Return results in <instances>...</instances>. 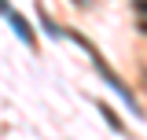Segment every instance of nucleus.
I'll list each match as a JSON object with an SVG mask.
<instances>
[{
	"label": "nucleus",
	"instance_id": "obj_3",
	"mask_svg": "<svg viewBox=\"0 0 147 140\" xmlns=\"http://www.w3.org/2000/svg\"><path fill=\"white\" fill-rule=\"evenodd\" d=\"M99 111H103V118H107V122H110V129H118V133H121V129H125V125L118 122V114H114V111H110V107H103V103H99Z\"/></svg>",
	"mask_w": 147,
	"mask_h": 140
},
{
	"label": "nucleus",
	"instance_id": "obj_1",
	"mask_svg": "<svg viewBox=\"0 0 147 140\" xmlns=\"http://www.w3.org/2000/svg\"><path fill=\"white\" fill-rule=\"evenodd\" d=\"M96 70H99V77H103V81H107V85L114 88L118 96H121V103H129L132 111H140V107H136V96H132V92L125 88V81H121V77H118V74H114V70H110L107 63H103V59H96Z\"/></svg>",
	"mask_w": 147,
	"mask_h": 140
},
{
	"label": "nucleus",
	"instance_id": "obj_5",
	"mask_svg": "<svg viewBox=\"0 0 147 140\" xmlns=\"http://www.w3.org/2000/svg\"><path fill=\"white\" fill-rule=\"evenodd\" d=\"M132 4H136V11H140V15H147V0H132Z\"/></svg>",
	"mask_w": 147,
	"mask_h": 140
},
{
	"label": "nucleus",
	"instance_id": "obj_4",
	"mask_svg": "<svg viewBox=\"0 0 147 140\" xmlns=\"http://www.w3.org/2000/svg\"><path fill=\"white\" fill-rule=\"evenodd\" d=\"M0 15H4V18H11V15H15V11H11V4H7V0H0Z\"/></svg>",
	"mask_w": 147,
	"mask_h": 140
},
{
	"label": "nucleus",
	"instance_id": "obj_2",
	"mask_svg": "<svg viewBox=\"0 0 147 140\" xmlns=\"http://www.w3.org/2000/svg\"><path fill=\"white\" fill-rule=\"evenodd\" d=\"M7 22H11V30H15V33L22 37L26 44H33V30H30V22H26V18L18 15V11H15V15H11V18H7Z\"/></svg>",
	"mask_w": 147,
	"mask_h": 140
},
{
	"label": "nucleus",
	"instance_id": "obj_6",
	"mask_svg": "<svg viewBox=\"0 0 147 140\" xmlns=\"http://www.w3.org/2000/svg\"><path fill=\"white\" fill-rule=\"evenodd\" d=\"M140 30H144V33H147V18H144V22H140Z\"/></svg>",
	"mask_w": 147,
	"mask_h": 140
}]
</instances>
